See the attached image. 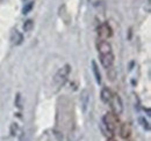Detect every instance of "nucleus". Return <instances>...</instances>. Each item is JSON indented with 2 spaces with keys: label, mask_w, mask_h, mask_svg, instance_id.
I'll list each match as a JSON object with an SVG mask.
<instances>
[{
  "label": "nucleus",
  "mask_w": 151,
  "mask_h": 141,
  "mask_svg": "<svg viewBox=\"0 0 151 141\" xmlns=\"http://www.w3.org/2000/svg\"><path fill=\"white\" fill-rule=\"evenodd\" d=\"M11 42L13 45H20L23 42V36L18 30H13L11 34Z\"/></svg>",
  "instance_id": "obj_7"
},
{
  "label": "nucleus",
  "mask_w": 151,
  "mask_h": 141,
  "mask_svg": "<svg viewBox=\"0 0 151 141\" xmlns=\"http://www.w3.org/2000/svg\"><path fill=\"white\" fill-rule=\"evenodd\" d=\"M33 7H34V2H28V4H26L24 7H23V9H22V14H28V13L33 9Z\"/></svg>",
  "instance_id": "obj_12"
},
{
  "label": "nucleus",
  "mask_w": 151,
  "mask_h": 141,
  "mask_svg": "<svg viewBox=\"0 0 151 141\" xmlns=\"http://www.w3.org/2000/svg\"><path fill=\"white\" fill-rule=\"evenodd\" d=\"M33 27H34L33 20H27V21L23 23V30H24V31H30V30L33 29Z\"/></svg>",
  "instance_id": "obj_11"
},
{
  "label": "nucleus",
  "mask_w": 151,
  "mask_h": 141,
  "mask_svg": "<svg viewBox=\"0 0 151 141\" xmlns=\"http://www.w3.org/2000/svg\"><path fill=\"white\" fill-rule=\"evenodd\" d=\"M130 133H132V130H130L129 124H123L121 126V130H120V135L123 139H128L130 137Z\"/></svg>",
  "instance_id": "obj_9"
},
{
  "label": "nucleus",
  "mask_w": 151,
  "mask_h": 141,
  "mask_svg": "<svg viewBox=\"0 0 151 141\" xmlns=\"http://www.w3.org/2000/svg\"><path fill=\"white\" fill-rule=\"evenodd\" d=\"M91 65H92V70H93V74H94L95 81L100 85V83H101V73H100V70H99V66H98V64L95 63L94 60H92Z\"/></svg>",
  "instance_id": "obj_10"
},
{
  "label": "nucleus",
  "mask_w": 151,
  "mask_h": 141,
  "mask_svg": "<svg viewBox=\"0 0 151 141\" xmlns=\"http://www.w3.org/2000/svg\"><path fill=\"white\" fill-rule=\"evenodd\" d=\"M139 123H141V125H142V127L145 130V131H150V124H149V122L145 119V118H139Z\"/></svg>",
  "instance_id": "obj_13"
},
{
  "label": "nucleus",
  "mask_w": 151,
  "mask_h": 141,
  "mask_svg": "<svg viewBox=\"0 0 151 141\" xmlns=\"http://www.w3.org/2000/svg\"><path fill=\"white\" fill-rule=\"evenodd\" d=\"M70 70H71L70 65L66 64L56 73V75L54 76V80H52V83L56 88H60L65 83V81L68 80V76L70 74Z\"/></svg>",
  "instance_id": "obj_2"
},
{
  "label": "nucleus",
  "mask_w": 151,
  "mask_h": 141,
  "mask_svg": "<svg viewBox=\"0 0 151 141\" xmlns=\"http://www.w3.org/2000/svg\"><path fill=\"white\" fill-rule=\"evenodd\" d=\"M111 106H112V110L115 115H121L122 111H123V103H122V100L119 95H112V100H111Z\"/></svg>",
  "instance_id": "obj_4"
},
{
  "label": "nucleus",
  "mask_w": 151,
  "mask_h": 141,
  "mask_svg": "<svg viewBox=\"0 0 151 141\" xmlns=\"http://www.w3.org/2000/svg\"><path fill=\"white\" fill-rule=\"evenodd\" d=\"M15 105L18 106V108H21V95L20 94H18L15 96Z\"/></svg>",
  "instance_id": "obj_15"
},
{
  "label": "nucleus",
  "mask_w": 151,
  "mask_h": 141,
  "mask_svg": "<svg viewBox=\"0 0 151 141\" xmlns=\"http://www.w3.org/2000/svg\"><path fill=\"white\" fill-rule=\"evenodd\" d=\"M98 35H99V37H100L102 41H105V39H107L108 37L112 36V29H111V27L108 26V23H102V24L98 28Z\"/></svg>",
  "instance_id": "obj_5"
},
{
  "label": "nucleus",
  "mask_w": 151,
  "mask_h": 141,
  "mask_svg": "<svg viewBox=\"0 0 151 141\" xmlns=\"http://www.w3.org/2000/svg\"><path fill=\"white\" fill-rule=\"evenodd\" d=\"M111 70H112V73H111V72L108 70V72H107V75H108V76H109V79H111V80L113 81L114 78H115V72H114L113 68H111Z\"/></svg>",
  "instance_id": "obj_16"
},
{
  "label": "nucleus",
  "mask_w": 151,
  "mask_h": 141,
  "mask_svg": "<svg viewBox=\"0 0 151 141\" xmlns=\"http://www.w3.org/2000/svg\"><path fill=\"white\" fill-rule=\"evenodd\" d=\"M98 51L100 54V61H101V65L105 67V68H111L113 67L114 64V54L112 51V46L108 42L106 41H101L99 44H98Z\"/></svg>",
  "instance_id": "obj_1"
},
{
  "label": "nucleus",
  "mask_w": 151,
  "mask_h": 141,
  "mask_svg": "<svg viewBox=\"0 0 151 141\" xmlns=\"http://www.w3.org/2000/svg\"><path fill=\"white\" fill-rule=\"evenodd\" d=\"M18 131H19V126L17 124H12V126H11V134L13 137H15L18 134Z\"/></svg>",
  "instance_id": "obj_14"
},
{
  "label": "nucleus",
  "mask_w": 151,
  "mask_h": 141,
  "mask_svg": "<svg viewBox=\"0 0 151 141\" xmlns=\"http://www.w3.org/2000/svg\"><path fill=\"white\" fill-rule=\"evenodd\" d=\"M112 91L109 90L108 88H104L101 90V94H100V96H101V101L104 102V103H109L111 102V100H112Z\"/></svg>",
  "instance_id": "obj_8"
},
{
  "label": "nucleus",
  "mask_w": 151,
  "mask_h": 141,
  "mask_svg": "<svg viewBox=\"0 0 151 141\" xmlns=\"http://www.w3.org/2000/svg\"><path fill=\"white\" fill-rule=\"evenodd\" d=\"M115 120L112 117V113H107L101 122V131L106 137H112L115 132Z\"/></svg>",
  "instance_id": "obj_3"
},
{
  "label": "nucleus",
  "mask_w": 151,
  "mask_h": 141,
  "mask_svg": "<svg viewBox=\"0 0 151 141\" xmlns=\"http://www.w3.org/2000/svg\"><path fill=\"white\" fill-rule=\"evenodd\" d=\"M80 104H81V109L84 112H86L87 106L90 104V94L86 89H84L80 94Z\"/></svg>",
  "instance_id": "obj_6"
}]
</instances>
